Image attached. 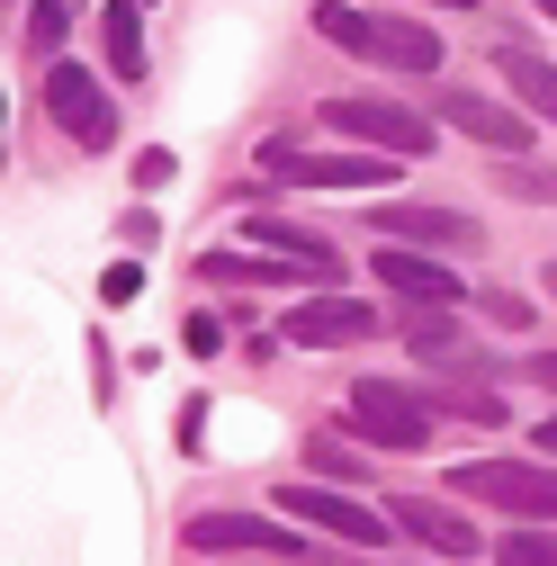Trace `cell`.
<instances>
[{
  "label": "cell",
  "instance_id": "4dcf8cb0",
  "mask_svg": "<svg viewBox=\"0 0 557 566\" xmlns=\"http://www.w3.org/2000/svg\"><path fill=\"white\" fill-rule=\"evenodd\" d=\"M369 566H378V557H369Z\"/></svg>",
  "mask_w": 557,
  "mask_h": 566
},
{
  "label": "cell",
  "instance_id": "4316f807",
  "mask_svg": "<svg viewBox=\"0 0 557 566\" xmlns=\"http://www.w3.org/2000/svg\"><path fill=\"white\" fill-rule=\"evenodd\" d=\"M530 441H539V459H557V413L539 422V432H530Z\"/></svg>",
  "mask_w": 557,
  "mask_h": 566
},
{
  "label": "cell",
  "instance_id": "9c48e42d",
  "mask_svg": "<svg viewBox=\"0 0 557 566\" xmlns=\"http://www.w3.org/2000/svg\"><path fill=\"white\" fill-rule=\"evenodd\" d=\"M270 504H288L306 531H333V539H369V548H378V539H387V522H396V513H378V504H351V494H333V485H278Z\"/></svg>",
  "mask_w": 557,
  "mask_h": 566
},
{
  "label": "cell",
  "instance_id": "44dd1931",
  "mask_svg": "<svg viewBox=\"0 0 557 566\" xmlns=\"http://www.w3.org/2000/svg\"><path fill=\"white\" fill-rule=\"evenodd\" d=\"M306 459H315L324 476H360V450H341L333 432H306Z\"/></svg>",
  "mask_w": 557,
  "mask_h": 566
},
{
  "label": "cell",
  "instance_id": "f1b7e54d",
  "mask_svg": "<svg viewBox=\"0 0 557 566\" xmlns=\"http://www.w3.org/2000/svg\"><path fill=\"white\" fill-rule=\"evenodd\" d=\"M450 10H467V0H450Z\"/></svg>",
  "mask_w": 557,
  "mask_h": 566
},
{
  "label": "cell",
  "instance_id": "cb8c5ba5",
  "mask_svg": "<svg viewBox=\"0 0 557 566\" xmlns=\"http://www.w3.org/2000/svg\"><path fill=\"white\" fill-rule=\"evenodd\" d=\"M171 171H180L171 154H135V189H171Z\"/></svg>",
  "mask_w": 557,
  "mask_h": 566
},
{
  "label": "cell",
  "instance_id": "e0dca14e",
  "mask_svg": "<svg viewBox=\"0 0 557 566\" xmlns=\"http://www.w3.org/2000/svg\"><path fill=\"white\" fill-rule=\"evenodd\" d=\"M243 234H252V243H270V252H288V261H306V270L324 279V289L341 279L333 243H324V234H306V226H288V217H243Z\"/></svg>",
  "mask_w": 557,
  "mask_h": 566
},
{
  "label": "cell",
  "instance_id": "d4e9b609",
  "mask_svg": "<svg viewBox=\"0 0 557 566\" xmlns=\"http://www.w3.org/2000/svg\"><path fill=\"white\" fill-rule=\"evenodd\" d=\"M476 306H485V315H495V324H530V306H522V297H504V289H485Z\"/></svg>",
  "mask_w": 557,
  "mask_h": 566
},
{
  "label": "cell",
  "instance_id": "484cf974",
  "mask_svg": "<svg viewBox=\"0 0 557 566\" xmlns=\"http://www.w3.org/2000/svg\"><path fill=\"white\" fill-rule=\"evenodd\" d=\"M513 369H522L530 387H548V396H557V350H530V360H513Z\"/></svg>",
  "mask_w": 557,
  "mask_h": 566
},
{
  "label": "cell",
  "instance_id": "603a6c76",
  "mask_svg": "<svg viewBox=\"0 0 557 566\" xmlns=\"http://www.w3.org/2000/svg\"><path fill=\"white\" fill-rule=\"evenodd\" d=\"M99 297H108V306H135V297H145V270H135V261H117V270L99 279Z\"/></svg>",
  "mask_w": 557,
  "mask_h": 566
},
{
  "label": "cell",
  "instance_id": "30bf717a",
  "mask_svg": "<svg viewBox=\"0 0 557 566\" xmlns=\"http://www.w3.org/2000/svg\"><path fill=\"white\" fill-rule=\"evenodd\" d=\"M378 289H396L404 306H459L467 297V279L432 252H413V243H378Z\"/></svg>",
  "mask_w": 557,
  "mask_h": 566
},
{
  "label": "cell",
  "instance_id": "8992f818",
  "mask_svg": "<svg viewBox=\"0 0 557 566\" xmlns=\"http://www.w3.org/2000/svg\"><path fill=\"white\" fill-rule=\"evenodd\" d=\"M351 422L369 432V450H432V396H404L387 378L351 387Z\"/></svg>",
  "mask_w": 557,
  "mask_h": 566
},
{
  "label": "cell",
  "instance_id": "5b68a950",
  "mask_svg": "<svg viewBox=\"0 0 557 566\" xmlns=\"http://www.w3.org/2000/svg\"><path fill=\"white\" fill-rule=\"evenodd\" d=\"M45 117L73 135V145H91V154H108L117 145V99L91 82V63H45Z\"/></svg>",
  "mask_w": 557,
  "mask_h": 566
},
{
  "label": "cell",
  "instance_id": "52a82bcc",
  "mask_svg": "<svg viewBox=\"0 0 557 566\" xmlns=\"http://www.w3.org/2000/svg\"><path fill=\"white\" fill-rule=\"evenodd\" d=\"M189 548H243V557H278V566H315V531H278L261 513H198Z\"/></svg>",
  "mask_w": 557,
  "mask_h": 566
},
{
  "label": "cell",
  "instance_id": "3957f363",
  "mask_svg": "<svg viewBox=\"0 0 557 566\" xmlns=\"http://www.w3.org/2000/svg\"><path fill=\"white\" fill-rule=\"evenodd\" d=\"M450 504H504L513 522H557V468L548 459H467L450 476Z\"/></svg>",
  "mask_w": 557,
  "mask_h": 566
},
{
  "label": "cell",
  "instance_id": "7a4b0ae2",
  "mask_svg": "<svg viewBox=\"0 0 557 566\" xmlns=\"http://www.w3.org/2000/svg\"><path fill=\"white\" fill-rule=\"evenodd\" d=\"M261 180H288V189H387L396 154H378V145L324 154V145H297V135H270L261 145Z\"/></svg>",
  "mask_w": 557,
  "mask_h": 566
},
{
  "label": "cell",
  "instance_id": "7c38bea8",
  "mask_svg": "<svg viewBox=\"0 0 557 566\" xmlns=\"http://www.w3.org/2000/svg\"><path fill=\"white\" fill-rule=\"evenodd\" d=\"M369 234H387V243H413V252H476L485 243V226L476 217H450V207H378L369 217Z\"/></svg>",
  "mask_w": 557,
  "mask_h": 566
},
{
  "label": "cell",
  "instance_id": "8fae6325",
  "mask_svg": "<svg viewBox=\"0 0 557 566\" xmlns=\"http://www.w3.org/2000/svg\"><path fill=\"white\" fill-rule=\"evenodd\" d=\"M288 342L297 350H351V342H378V306L369 297H306L288 315Z\"/></svg>",
  "mask_w": 557,
  "mask_h": 566
},
{
  "label": "cell",
  "instance_id": "ac0fdd59",
  "mask_svg": "<svg viewBox=\"0 0 557 566\" xmlns=\"http://www.w3.org/2000/svg\"><path fill=\"white\" fill-rule=\"evenodd\" d=\"M495 189H513V198H557V171L548 163H530V154H495Z\"/></svg>",
  "mask_w": 557,
  "mask_h": 566
},
{
  "label": "cell",
  "instance_id": "6da1fadb",
  "mask_svg": "<svg viewBox=\"0 0 557 566\" xmlns=\"http://www.w3.org/2000/svg\"><path fill=\"white\" fill-rule=\"evenodd\" d=\"M315 36H333L341 54L378 63V73H441V36L423 19H378V10H351V0H315Z\"/></svg>",
  "mask_w": 557,
  "mask_h": 566
},
{
  "label": "cell",
  "instance_id": "83f0119b",
  "mask_svg": "<svg viewBox=\"0 0 557 566\" xmlns=\"http://www.w3.org/2000/svg\"><path fill=\"white\" fill-rule=\"evenodd\" d=\"M539 19H557V0H539Z\"/></svg>",
  "mask_w": 557,
  "mask_h": 566
},
{
  "label": "cell",
  "instance_id": "2e32d148",
  "mask_svg": "<svg viewBox=\"0 0 557 566\" xmlns=\"http://www.w3.org/2000/svg\"><path fill=\"white\" fill-rule=\"evenodd\" d=\"M396 522L423 539L432 557H467V548H476V522H467V513H450V504H423V494H396Z\"/></svg>",
  "mask_w": 557,
  "mask_h": 566
},
{
  "label": "cell",
  "instance_id": "4fadbf2b",
  "mask_svg": "<svg viewBox=\"0 0 557 566\" xmlns=\"http://www.w3.org/2000/svg\"><path fill=\"white\" fill-rule=\"evenodd\" d=\"M198 279L207 289H306V261H288V252H270V261H252V252H198ZM324 289V279H315Z\"/></svg>",
  "mask_w": 557,
  "mask_h": 566
},
{
  "label": "cell",
  "instance_id": "d6986e66",
  "mask_svg": "<svg viewBox=\"0 0 557 566\" xmlns=\"http://www.w3.org/2000/svg\"><path fill=\"white\" fill-rule=\"evenodd\" d=\"M495 557H504V566H557V522H513Z\"/></svg>",
  "mask_w": 557,
  "mask_h": 566
},
{
  "label": "cell",
  "instance_id": "9a60e30c",
  "mask_svg": "<svg viewBox=\"0 0 557 566\" xmlns=\"http://www.w3.org/2000/svg\"><path fill=\"white\" fill-rule=\"evenodd\" d=\"M99 54L117 82H145V0H99Z\"/></svg>",
  "mask_w": 557,
  "mask_h": 566
},
{
  "label": "cell",
  "instance_id": "f546056e",
  "mask_svg": "<svg viewBox=\"0 0 557 566\" xmlns=\"http://www.w3.org/2000/svg\"><path fill=\"white\" fill-rule=\"evenodd\" d=\"M548 289H557V270H548Z\"/></svg>",
  "mask_w": 557,
  "mask_h": 566
},
{
  "label": "cell",
  "instance_id": "ba28073f",
  "mask_svg": "<svg viewBox=\"0 0 557 566\" xmlns=\"http://www.w3.org/2000/svg\"><path fill=\"white\" fill-rule=\"evenodd\" d=\"M432 117L459 126L467 145L485 154H530L539 135H530V108H504V99H485V91H432Z\"/></svg>",
  "mask_w": 557,
  "mask_h": 566
},
{
  "label": "cell",
  "instance_id": "277c9868",
  "mask_svg": "<svg viewBox=\"0 0 557 566\" xmlns=\"http://www.w3.org/2000/svg\"><path fill=\"white\" fill-rule=\"evenodd\" d=\"M324 126L351 135V145L396 154V163H423V154H432V117L404 108V99H378V91H341V99H324Z\"/></svg>",
  "mask_w": 557,
  "mask_h": 566
},
{
  "label": "cell",
  "instance_id": "ffe728a7",
  "mask_svg": "<svg viewBox=\"0 0 557 566\" xmlns=\"http://www.w3.org/2000/svg\"><path fill=\"white\" fill-rule=\"evenodd\" d=\"M63 28H73V0H28V54H45V63H54Z\"/></svg>",
  "mask_w": 557,
  "mask_h": 566
},
{
  "label": "cell",
  "instance_id": "5bb4252c",
  "mask_svg": "<svg viewBox=\"0 0 557 566\" xmlns=\"http://www.w3.org/2000/svg\"><path fill=\"white\" fill-rule=\"evenodd\" d=\"M495 73H504L513 108H530L539 126H557V63H548V54H530L522 36H504V45H495Z\"/></svg>",
  "mask_w": 557,
  "mask_h": 566
},
{
  "label": "cell",
  "instance_id": "7402d4cb",
  "mask_svg": "<svg viewBox=\"0 0 557 566\" xmlns=\"http://www.w3.org/2000/svg\"><path fill=\"white\" fill-rule=\"evenodd\" d=\"M117 243H126V252H154V243H162V217H145V207H126V217H117Z\"/></svg>",
  "mask_w": 557,
  "mask_h": 566
}]
</instances>
